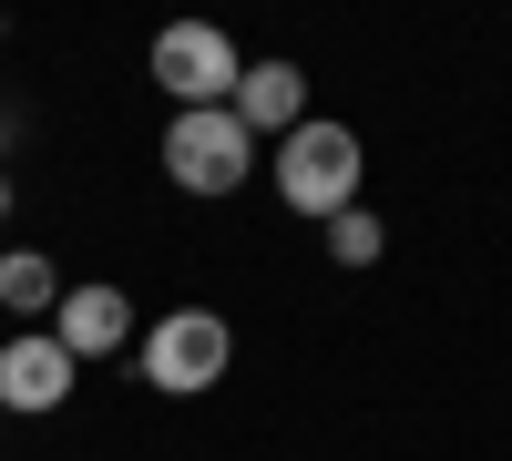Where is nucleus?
I'll return each mask as SVG.
<instances>
[{
  "label": "nucleus",
  "instance_id": "5",
  "mask_svg": "<svg viewBox=\"0 0 512 461\" xmlns=\"http://www.w3.org/2000/svg\"><path fill=\"white\" fill-rule=\"evenodd\" d=\"M72 380H82V369H72V349L52 339V328H11V339H0V421H11V410H21V421H31V410H62Z\"/></svg>",
  "mask_w": 512,
  "mask_h": 461
},
{
  "label": "nucleus",
  "instance_id": "4",
  "mask_svg": "<svg viewBox=\"0 0 512 461\" xmlns=\"http://www.w3.org/2000/svg\"><path fill=\"white\" fill-rule=\"evenodd\" d=\"M164 175H175L185 195H236L256 175V134L216 103V113H175L164 123Z\"/></svg>",
  "mask_w": 512,
  "mask_h": 461
},
{
  "label": "nucleus",
  "instance_id": "6",
  "mask_svg": "<svg viewBox=\"0 0 512 461\" xmlns=\"http://www.w3.org/2000/svg\"><path fill=\"white\" fill-rule=\"evenodd\" d=\"M41 328H52V339L72 349V369H82V359H113V349H134V328H144V318H134V298H123L113 277H82V287H62V308L41 318Z\"/></svg>",
  "mask_w": 512,
  "mask_h": 461
},
{
  "label": "nucleus",
  "instance_id": "9",
  "mask_svg": "<svg viewBox=\"0 0 512 461\" xmlns=\"http://www.w3.org/2000/svg\"><path fill=\"white\" fill-rule=\"evenodd\" d=\"M379 246H390V236H379V216H369V205L328 216V257H338V267H379Z\"/></svg>",
  "mask_w": 512,
  "mask_h": 461
},
{
  "label": "nucleus",
  "instance_id": "10",
  "mask_svg": "<svg viewBox=\"0 0 512 461\" xmlns=\"http://www.w3.org/2000/svg\"><path fill=\"white\" fill-rule=\"evenodd\" d=\"M0 226H11V175H0Z\"/></svg>",
  "mask_w": 512,
  "mask_h": 461
},
{
  "label": "nucleus",
  "instance_id": "2",
  "mask_svg": "<svg viewBox=\"0 0 512 461\" xmlns=\"http://www.w3.org/2000/svg\"><path fill=\"white\" fill-rule=\"evenodd\" d=\"M226 359H236V328H226L216 308H164V318L134 328V369H144V390H164V400L216 390Z\"/></svg>",
  "mask_w": 512,
  "mask_h": 461
},
{
  "label": "nucleus",
  "instance_id": "3",
  "mask_svg": "<svg viewBox=\"0 0 512 461\" xmlns=\"http://www.w3.org/2000/svg\"><path fill=\"white\" fill-rule=\"evenodd\" d=\"M144 72L164 82V103H175V113H216V103H236L246 52H236L216 21H164L154 52H144Z\"/></svg>",
  "mask_w": 512,
  "mask_h": 461
},
{
  "label": "nucleus",
  "instance_id": "8",
  "mask_svg": "<svg viewBox=\"0 0 512 461\" xmlns=\"http://www.w3.org/2000/svg\"><path fill=\"white\" fill-rule=\"evenodd\" d=\"M0 308L11 318H52L62 308V267L41 246H0Z\"/></svg>",
  "mask_w": 512,
  "mask_h": 461
},
{
  "label": "nucleus",
  "instance_id": "1",
  "mask_svg": "<svg viewBox=\"0 0 512 461\" xmlns=\"http://www.w3.org/2000/svg\"><path fill=\"white\" fill-rule=\"evenodd\" d=\"M267 175H277V205H287V216H308V226H328V216H349V205H359V175H369V154H359V134H349V123H297V134L277 144V164H267Z\"/></svg>",
  "mask_w": 512,
  "mask_h": 461
},
{
  "label": "nucleus",
  "instance_id": "7",
  "mask_svg": "<svg viewBox=\"0 0 512 461\" xmlns=\"http://www.w3.org/2000/svg\"><path fill=\"white\" fill-rule=\"evenodd\" d=\"M236 123H246V134L256 144H287L297 134V123H308V72H297V62H246V82H236V103H226Z\"/></svg>",
  "mask_w": 512,
  "mask_h": 461
}]
</instances>
